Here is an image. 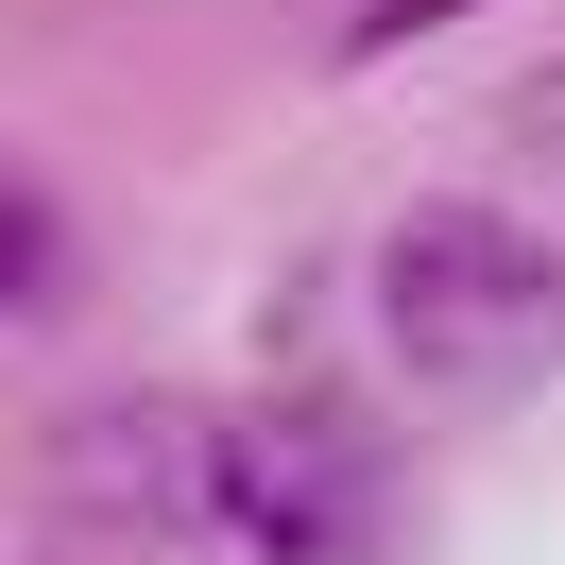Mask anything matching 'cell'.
<instances>
[{
    "label": "cell",
    "mask_w": 565,
    "mask_h": 565,
    "mask_svg": "<svg viewBox=\"0 0 565 565\" xmlns=\"http://www.w3.org/2000/svg\"><path fill=\"white\" fill-rule=\"evenodd\" d=\"M377 343H394L412 394L497 412V394L565 377V257L497 206H412L377 241Z\"/></svg>",
    "instance_id": "6da1fadb"
},
{
    "label": "cell",
    "mask_w": 565,
    "mask_h": 565,
    "mask_svg": "<svg viewBox=\"0 0 565 565\" xmlns=\"http://www.w3.org/2000/svg\"><path fill=\"white\" fill-rule=\"evenodd\" d=\"M223 531L257 565H394V462L343 394H257L223 412Z\"/></svg>",
    "instance_id": "7a4b0ae2"
},
{
    "label": "cell",
    "mask_w": 565,
    "mask_h": 565,
    "mask_svg": "<svg viewBox=\"0 0 565 565\" xmlns=\"http://www.w3.org/2000/svg\"><path fill=\"white\" fill-rule=\"evenodd\" d=\"M206 497H223V412H189V394H120V412H86L52 446L70 531H189Z\"/></svg>",
    "instance_id": "3957f363"
},
{
    "label": "cell",
    "mask_w": 565,
    "mask_h": 565,
    "mask_svg": "<svg viewBox=\"0 0 565 565\" xmlns=\"http://www.w3.org/2000/svg\"><path fill=\"white\" fill-rule=\"evenodd\" d=\"M70 291V223H52V189H0V309H52Z\"/></svg>",
    "instance_id": "277c9868"
},
{
    "label": "cell",
    "mask_w": 565,
    "mask_h": 565,
    "mask_svg": "<svg viewBox=\"0 0 565 565\" xmlns=\"http://www.w3.org/2000/svg\"><path fill=\"white\" fill-rule=\"evenodd\" d=\"M514 154H548V172H565V52L531 70V104H514Z\"/></svg>",
    "instance_id": "5b68a950"
}]
</instances>
